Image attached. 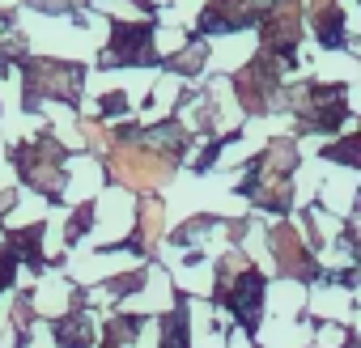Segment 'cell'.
Listing matches in <instances>:
<instances>
[{
  "mask_svg": "<svg viewBox=\"0 0 361 348\" xmlns=\"http://www.w3.org/2000/svg\"><path fill=\"white\" fill-rule=\"evenodd\" d=\"M115 166H119V174H128L132 183H157V179L170 174V161H157L153 153H136V149L115 153Z\"/></svg>",
  "mask_w": 361,
  "mask_h": 348,
  "instance_id": "6da1fadb",
  "label": "cell"
},
{
  "mask_svg": "<svg viewBox=\"0 0 361 348\" xmlns=\"http://www.w3.org/2000/svg\"><path fill=\"white\" fill-rule=\"evenodd\" d=\"M264 35H268V43H272V47L293 43V39H298V5H281V9H276V18L264 26Z\"/></svg>",
  "mask_w": 361,
  "mask_h": 348,
  "instance_id": "7a4b0ae2",
  "label": "cell"
},
{
  "mask_svg": "<svg viewBox=\"0 0 361 348\" xmlns=\"http://www.w3.org/2000/svg\"><path fill=\"white\" fill-rule=\"evenodd\" d=\"M276 255H281V263H285V272H306L310 268V259L302 255V242L293 238V230H276Z\"/></svg>",
  "mask_w": 361,
  "mask_h": 348,
  "instance_id": "3957f363",
  "label": "cell"
},
{
  "mask_svg": "<svg viewBox=\"0 0 361 348\" xmlns=\"http://www.w3.org/2000/svg\"><path fill=\"white\" fill-rule=\"evenodd\" d=\"M319 39L323 43H344V18H340V9H323L319 13Z\"/></svg>",
  "mask_w": 361,
  "mask_h": 348,
  "instance_id": "277c9868",
  "label": "cell"
},
{
  "mask_svg": "<svg viewBox=\"0 0 361 348\" xmlns=\"http://www.w3.org/2000/svg\"><path fill=\"white\" fill-rule=\"evenodd\" d=\"M157 230H161V209L145 204V234H157Z\"/></svg>",
  "mask_w": 361,
  "mask_h": 348,
  "instance_id": "5b68a950",
  "label": "cell"
}]
</instances>
